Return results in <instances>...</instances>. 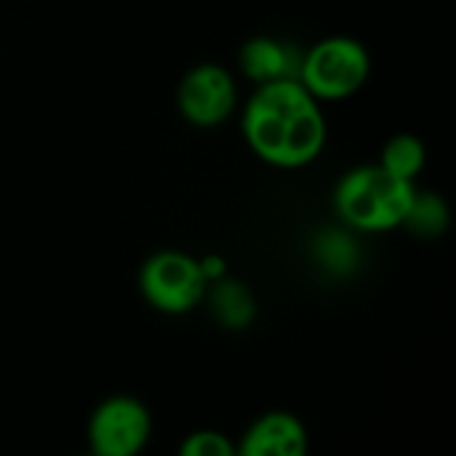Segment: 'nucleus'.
Masks as SVG:
<instances>
[{
    "label": "nucleus",
    "instance_id": "12",
    "mask_svg": "<svg viewBox=\"0 0 456 456\" xmlns=\"http://www.w3.org/2000/svg\"><path fill=\"white\" fill-rule=\"evenodd\" d=\"M379 166L387 168L390 174L414 182V176L422 171L425 166V144L419 142V136L414 134H398L390 136L387 144L382 147V158Z\"/></svg>",
    "mask_w": 456,
    "mask_h": 456
},
{
    "label": "nucleus",
    "instance_id": "7",
    "mask_svg": "<svg viewBox=\"0 0 456 456\" xmlns=\"http://www.w3.org/2000/svg\"><path fill=\"white\" fill-rule=\"evenodd\" d=\"M243 456H302L307 452L305 425L286 411L262 414L235 449Z\"/></svg>",
    "mask_w": 456,
    "mask_h": 456
},
{
    "label": "nucleus",
    "instance_id": "8",
    "mask_svg": "<svg viewBox=\"0 0 456 456\" xmlns=\"http://www.w3.org/2000/svg\"><path fill=\"white\" fill-rule=\"evenodd\" d=\"M302 56L294 43L278 37H251L238 56V64L246 77L254 83H273V80H299Z\"/></svg>",
    "mask_w": 456,
    "mask_h": 456
},
{
    "label": "nucleus",
    "instance_id": "11",
    "mask_svg": "<svg viewBox=\"0 0 456 456\" xmlns=\"http://www.w3.org/2000/svg\"><path fill=\"white\" fill-rule=\"evenodd\" d=\"M313 251L318 265L331 273V275H350L358 265V246L355 240L342 232V230H323L315 240H313Z\"/></svg>",
    "mask_w": 456,
    "mask_h": 456
},
{
    "label": "nucleus",
    "instance_id": "10",
    "mask_svg": "<svg viewBox=\"0 0 456 456\" xmlns=\"http://www.w3.org/2000/svg\"><path fill=\"white\" fill-rule=\"evenodd\" d=\"M417 238H438L449 227V208L441 195L436 192H419L414 190V198L409 203V211L403 216V224Z\"/></svg>",
    "mask_w": 456,
    "mask_h": 456
},
{
    "label": "nucleus",
    "instance_id": "13",
    "mask_svg": "<svg viewBox=\"0 0 456 456\" xmlns=\"http://www.w3.org/2000/svg\"><path fill=\"white\" fill-rule=\"evenodd\" d=\"M179 454L184 456H235V446L230 444L227 436L216 430H198L187 436V441L179 446Z\"/></svg>",
    "mask_w": 456,
    "mask_h": 456
},
{
    "label": "nucleus",
    "instance_id": "3",
    "mask_svg": "<svg viewBox=\"0 0 456 456\" xmlns=\"http://www.w3.org/2000/svg\"><path fill=\"white\" fill-rule=\"evenodd\" d=\"M371 75L369 51L345 35L326 37L305 51L299 83L321 102H339L363 88Z\"/></svg>",
    "mask_w": 456,
    "mask_h": 456
},
{
    "label": "nucleus",
    "instance_id": "5",
    "mask_svg": "<svg viewBox=\"0 0 456 456\" xmlns=\"http://www.w3.org/2000/svg\"><path fill=\"white\" fill-rule=\"evenodd\" d=\"M152 419L142 401L112 395L102 401L88 419V446L99 456H134L150 441Z\"/></svg>",
    "mask_w": 456,
    "mask_h": 456
},
{
    "label": "nucleus",
    "instance_id": "1",
    "mask_svg": "<svg viewBox=\"0 0 456 456\" xmlns=\"http://www.w3.org/2000/svg\"><path fill=\"white\" fill-rule=\"evenodd\" d=\"M243 136L265 163L299 168L321 155L326 118L318 99L299 80H273L262 83L248 99Z\"/></svg>",
    "mask_w": 456,
    "mask_h": 456
},
{
    "label": "nucleus",
    "instance_id": "9",
    "mask_svg": "<svg viewBox=\"0 0 456 456\" xmlns=\"http://www.w3.org/2000/svg\"><path fill=\"white\" fill-rule=\"evenodd\" d=\"M203 299H208V310H211L214 321L224 329H232V331L246 329L256 315L254 294L248 291L246 283H240L235 278L222 275V278L211 281Z\"/></svg>",
    "mask_w": 456,
    "mask_h": 456
},
{
    "label": "nucleus",
    "instance_id": "4",
    "mask_svg": "<svg viewBox=\"0 0 456 456\" xmlns=\"http://www.w3.org/2000/svg\"><path fill=\"white\" fill-rule=\"evenodd\" d=\"M139 286L144 299L168 315H182L195 310L208 289L200 262L182 251L152 254L139 273Z\"/></svg>",
    "mask_w": 456,
    "mask_h": 456
},
{
    "label": "nucleus",
    "instance_id": "6",
    "mask_svg": "<svg viewBox=\"0 0 456 456\" xmlns=\"http://www.w3.org/2000/svg\"><path fill=\"white\" fill-rule=\"evenodd\" d=\"M176 104L184 120L192 126L214 128L232 115L238 104V88L224 67L206 61L184 72L176 88Z\"/></svg>",
    "mask_w": 456,
    "mask_h": 456
},
{
    "label": "nucleus",
    "instance_id": "2",
    "mask_svg": "<svg viewBox=\"0 0 456 456\" xmlns=\"http://www.w3.org/2000/svg\"><path fill=\"white\" fill-rule=\"evenodd\" d=\"M414 182L390 174L387 168L361 166L342 176L334 192V208L345 224L363 232H387L403 224Z\"/></svg>",
    "mask_w": 456,
    "mask_h": 456
}]
</instances>
